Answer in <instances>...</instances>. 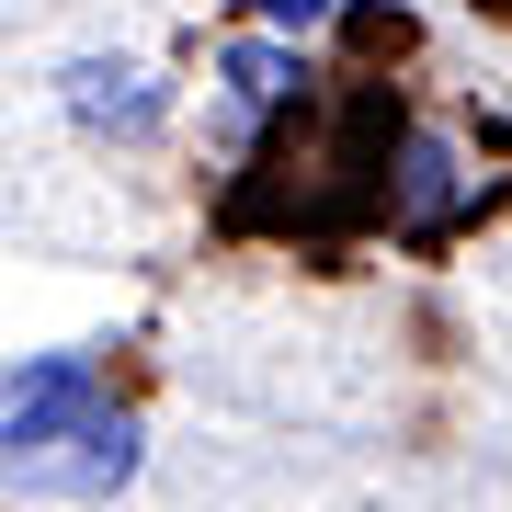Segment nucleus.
Listing matches in <instances>:
<instances>
[{
	"label": "nucleus",
	"mask_w": 512,
	"mask_h": 512,
	"mask_svg": "<svg viewBox=\"0 0 512 512\" xmlns=\"http://www.w3.org/2000/svg\"><path fill=\"white\" fill-rule=\"evenodd\" d=\"M0 478L57 501H103L137 478V421L126 399L80 365V353H35L12 387H0Z\"/></svg>",
	"instance_id": "1"
},
{
	"label": "nucleus",
	"mask_w": 512,
	"mask_h": 512,
	"mask_svg": "<svg viewBox=\"0 0 512 512\" xmlns=\"http://www.w3.org/2000/svg\"><path fill=\"white\" fill-rule=\"evenodd\" d=\"M69 103L92 114V126H160V92H148L137 69H103V57H92V69H69Z\"/></svg>",
	"instance_id": "2"
},
{
	"label": "nucleus",
	"mask_w": 512,
	"mask_h": 512,
	"mask_svg": "<svg viewBox=\"0 0 512 512\" xmlns=\"http://www.w3.org/2000/svg\"><path fill=\"white\" fill-rule=\"evenodd\" d=\"M228 80H239V103H285L308 69H296L285 46H228Z\"/></svg>",
	"instance_id": "3"
},
{
	"label": "nucleus",
	"mask_w": 512,
	"mask_h": 512,
	"mask_svg": "<svg viewBox=\"0 0 512 512\" xmlns=\"http://www.w3.org/2000/svg\"><path fill=\"white\" fill-rule=\"evenodd\" d=\"M228 12H251V23H285V35H308V23H330V0H228Z\"/></svg>",
	"instance_id": "4"
}]
</instances>
